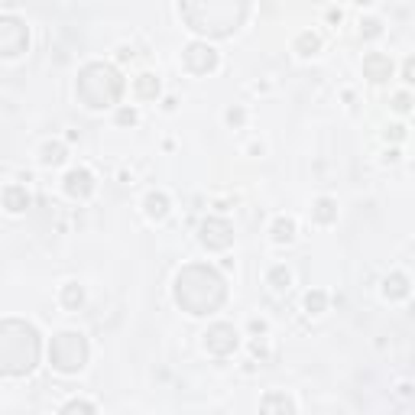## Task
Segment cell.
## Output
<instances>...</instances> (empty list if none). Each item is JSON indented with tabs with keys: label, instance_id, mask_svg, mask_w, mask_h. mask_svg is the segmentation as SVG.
Returning <instances> with one entry per match:
<instances>
[{
	"label": "cell",
	"instance_id": "cell-6",
	"mask_svg": "<svg viewBox=\"0 0 415 415\" xmlns=\"http://www.w3.org/2000/svg\"><path fill=\"white\" fill-rule=\"evenodd\" d=\"M29 49V27L20 17H0V59H17Z\"/></svg>",
	"mask_w": 415,
	"mask_h": 415
},
{
	"label": "cell",
	"instance_id": "cell-28",
	"mask_svg": "<svg viewBox=\"0 0 415 415\" xmlns=\"http://www.w3.org/2000/svg\"><path fill=\"white\" fill-rule=\"evenodd\" d=\"M117 124H120V127H133V124H136V111H133V107H120V111H117Z\"/></svg>",
	"mask_w": 415,
	"mask_h": 415
},
{
	"label": "cell",
	"instance_id": "cell-34",
	"mask_svg": "<svg viewBox=\"0 0 415 415\" xmlns=\"http://www.w3.org/2000/svg\"><path fill=\"white\" fill-rule=\"evenodd\" d=\"M353 3H360V7H367V3H373V0H353Z\"/></svg>",
	"mask_w": 415,
	"mask_h": 415
},
{
	"label": "cell",
	"instance_id": "cell-2",
	"mask_svg": "<svg viewBox=\"0 0 415 415\" xmlns=\"http://www.w3.org/2000/svg\"><path fill=\"white\" fill-rule=\"evenodd\" d=\"M39 331L23 318L0 321V373L3 377H27L39 363Z\"/></svg>",
	"mask_w": 415,
	"mask_h": 415
},
{
	"label": "cell",
	"instance_id": "cell-11",
	"mask_svg": "<svg viewBox=\"0 0 415 415\" xmlns=\"http://www.w3.org/2000/svg\"><path fill=\"white\" fill-rule=\"evenodd\" d=\"M363 78H370L373 85H383V81L393 78V59L383 52H370L363 55Z\"/></svg>",
	"mask_w": 415,
	"mask_h": 415
},
{
	"label": "cell",
	"instance_id": "cell-20",
	"mask_svg": "<svg viewBox=\"0 0 415 415\" xmlns=\"http://www.w3.org/2000/svg\"><path fill=\"white\" fill-rule=\"evenodd\" d=\"M62 305L69 311H78L81 305H85V289H81L78 283H65L62 286Z\"/></svg>",
	"mask_w": 415,
	"mask_h": 415
},
{
	"label": "cell",
	"instance_id": "cell-10",
	"mask_svg": "<svg viewBox=\"0 0 415 415\" xmlns=\"http://www.w3.org/2000/svg\"><path fill=\"white\" fill-rule=\"evenodd\" d=\"M62 188H65V195H69V198H78V202H85V198L94 192V176H91L85 166L69 169V172H65V178H62Z\"/></svg>",
	"mask_w": 415,
	"mask_h": 415
},
{
	"label": "cell",
	"instance_id": "cell-16",
	"mask_svg": "<svg viewBox=\"0 0 415 415\" xmlns=\"http://www.w3.org/2000/svg\"><path fill=\"white\" fill-rule=\"evenodd\" d=\"M311 221L315 224H335L337 221V202L335 198H318L311 204Z\"/></svg>",
	"mask_w": 415,
	"mask_h": 415
},
{
	"label": "cell",
	"instance_id": "cell-18",
	"mask_svg": "<svg viewBox=\"0 0 415 415\" xmlns=\"http://www.w3.org/2000/svg\"><path fill=\"white\" fill-rule=\"evenodd\" d=\"M269 234H273L276 244H292V240H295V221H292V218H276Z\"/></svg>",
	"mask_w": 415,
	"mask_h": 415
},
{
	"label": "cell",
	"instance_id": "cell-15",
	"mask_svg": "<svg viewBox=\"0 0 415 415\" xmlns=\"http://www.w3.org/2000/svg\"><path fill=\"white\" fill-rule=\"evenodd\" d=\"M143 208H146V218H150V221H166V218H169V198L162 192H150V195H146Z\"/></svg>",
	"mask_w": 415,
	"mask_h": 415
},
{
	"label": "cell",
	"instance_id": "cell-27",
	"mask_svg": "<svg viewBox=\"0 0 415 415\" xmlns=\"http://www.w3.org/2000/svg\"><path fill=\"white\" fill-rule=\"evenodd\" d=\"M224 120H227L230 127H244V120H247V114H244V107H230L227 114H224Z\"/></svg>",
	"mask_w": 415,
	"mask_h": 415
},
{
	"label": "cell",
	"instance_id": "cell-32",
	"mask_svg": "<svg viewBox=\"0 0 415 415\" xmlns=\"http://www.w3.org/2000/svg\"><path fill=\"white\" fill-rule=\"evenodd\" d=\"M341 20H344V13H341V10H328V23H341Z\"/></svg>",
	"mask_w": 415,
	"mask_h": 415
},
{
	"label": "cell",
	"instance_id": "cell-24",
	"mask_svg": "<svg viewBox=\"0 0 415 415\" xmlns=\"http://www.w3.org/2000/svg\"><path fill=\"white\" fill-rule=\"evenodd\" d=\"M383 36V23L377 17H363L360 20V39H380Z\"/></svg>",
	"mask_w": 415,
	"mask_h": 415
},
{
	"label": "cell",
	"instance_id": "cell-7",
	"mask_svg": "<svg viewBox=\"0 0 415 415\" xmlns=\"http://www.w3.org/2000/svg\"><path fill=\"white\" fill-rule=\"evenodd\" d=\"M198 240L204 250H227L234 244V227L224 218H204L198 227Z\"/></svg>",
	"mask_w": 415,
	"mask_h": 415
},
{
	"label": "cell",
	"instance_id": "cell-25",
	"mask_svg": "<svg viewBox=\"0 0 415 415\" xmlns=\"http://www.w3.org/2000/svg\"><path fill=\"white\" fill-rule=\"evenodd\" d=\"M62 412H97V406L94 402H88V399H71V402H65L62 406Z\"/></svg>",
	"mask_w": 415,
	"mask_h": 415
},
{
	"label": "cell",
	"instance_id": "cell-9",
	"mask_svg": "<svg viewBox=\"0 0 415 415\" xmlns=\"http://www.w3.org/2000/svg\"><path fill=\"white\" fill-rule=\"evenodd\" d=\"M182 62H185L188 71L195 75H208V71L218 69V52H214V45L208 43H188L182 49Z\"/></svg>",
	"mask_w": 415,
	"mask_h": 415
},
{
	"label": "cell",
	"instance_id": "cell-17",
	"mask_svg": "<svg viewBox=\"0 0 415 415\" xmlns=\"http://www.w3.org/2000/svg\"><path fill=\"white\" fill-rule=\"evenodd\" d=\"M292 49H295V55H302V59H311V55L321 52V36L318 33H302L295 43H292Z\"/></svg>",
	"mask_w": 415,
	"mask_h": 415
},
{
	"label": "cell",
	"instance_id": "cell-19",
	"mask_svg": "<svg viewBox=\"0 0 415 415\" xmlns=\"http://www.w3.org/2000/svg\"><path fill=\"white\" fill-rule=\"evenodd\" d=\"M260 409L263 412H295V402L289 396H283V393H269V396H263Z\"/></svg>",
	"mask_w": 415,
	"mask_h": 415
},
{
	"label": "cell",
	"instance_id": "cell-23",
	"mask_svg": "<svg viewBox=\"0 0 415 415\" xmlns=\"http://www.w3.org/2000/svg\"><path fill=\"white\" fill-rule=\"evenodd\" d=\"M325 309H328V292L325 289H311L309 295H305V311H309V315H321Z\"/></svg>",
	"mask_w": 415,
	"mask_h": 415
},
{
	"label": "cell",
	"instance_id": "cell-5",
	"mask_svg": "<svg viewBox=\"0 0 415 415\" xmlns=\"http://www.w3.org/2000/svg\"><path fill=\"white\" fill-rule=\"evenodd\" d=\"M49 360H52V370L59 373L85 370V363H88V341H85V335H78V331L55 335L52 344H49Z\"/></svg>",
	"mask_w": 415,
	"mask_h": 415
},
{
	"label": "cell",
	"instance_id": "cell-21",
	"mask_svg": "<svg viewBox=\"0 0 415 415\" xmlns=\"http://www.w3.org/2000/svg\"><path fill=\"white\" fill-rule=\"evenodd\" d=\"M69 150H65L62 143H45L43 146V166H62Z\"/></svg>",
	"mask_w": 415,
	"mask_h": 415
},
{
	"label": "cell",
	"instance_id": "cell-8",
	"mask_svg": "<svg viewBox=\"0 0 415 415\" xmlns=\"http://www.w3.org/2000/svg\"><path fill=\"white\" fill-rule=\"evenodd\" d=\"M237 344H240V335L234 325L218 321V325H211L204 331V347H208V353H214V357H230V353L237 351Z\"/></svg>",
	"mask_w": 415,
	"mask_h": 415
},
{
	"label": "cell",
	"instance_id": "cell-1",
	"mask_svg": "<svg viewBox=\"0 0 415 415\" xmlns=\"http://www.w3.org/2000/svg\"><path fill=\"white\" fill-rule=\"evenodd\" d=\"M227 299V283L224 276L208 263H188L176 276V302L188 315H211Z\"/></svg>",
	"mask_w": 415,
	"mask_h": 415
},
{
	"label": "cell",
	"instance_id": "cell-26",
	"mask_svg": "<svg viewBox=\"0 0 415 415\" xmlns=\"http://www.w3.org/2000/svg\"><path fill=\"white\" fill-rule=\"evenodd\" d=\"M393 111H396V114H409V111H412V97H409V91L393 94Z\"/></svg>",
	"mask_w": 415,
	"mask_h": 415
},
{
	"label": "cell",
	"instance_id": "cell-31",
	"mask_svg": "<svg viewBox=\"0 0 415 415\" xmlns=\"http://www.w3.org/2000/svg\"><path fill=\"white\" fill-rule=\"evenodd\" d=\"M402 81H406V85L409 81H415L412 78V59H406V65H402Z\"/></svg>",
	"mask_w": 415,
	"mask_h": 415
},
{
	"label": "cell",
	"instance_id": "cell-33",
	"mask_svg": "<svg viewBox=\"0 0 415 415\" xmlns=\"http://www.w3.org/2000/svg\"><path fill=\"white\" fill-rule=\"evenodd\" d=\"M117 59H120V62H127V59H133V49H127V45H124V49L117 52Z\"/></svg>",
	"mask_w": 415,
	"mask_h": 415
},
{
	"label": "cell",
	"instance_id": "cell-14",
	"mask_svg": "<svg viewBox=\"0 0 415 415\" xmlns=\"http://www.w3.org/2000/svg\"><path fill=\"white\" fill-rule=\"evenodd\" d=\"M133 91H136V97L140 101H156L162 91L160 78L153 75V71H143V75H136V81H133Z\"/></svg>",
	"mask_w": 415,
	"mask_h": 415
},
{
	"label": "cell",
	"instance_id": "cell-30",
	"mask_svg": "<svg viewBox=\"0 0 415 415\" xmlns=\"http://www.w3.org/2000/svg\"><path fill=\"white\" fill-rule=\"evenodd\" d=\"M250 331H253V335H266V321L263 318H253V321H250Z\"/></svg>",
	"mask_w": 415,
	"mask_h": 415
},
{
	"label": "cell",
	"instance_id": "cell-3",
	"mask_svg": "<svg viewBox=\"0 0 415 415\" xmlns=\"http://www.w3.org/2000/svg\"><path fill=\"white\" fill-rule=\"evenodd\" d=\"M250 0H182V17L188 29L211 39L230 36L247 20Z\"/></svg>",
	"mask_w": 415,
	"mask_h": 415
},
{
	"label": "cell",
	"instance_id": "cell-22",
	"mask_svg": "<svg viewBox=\"0 0 415 415\" xmlns=\"http://www.w3.org/2000/svg\"><path fill=\"white\" fill-rule=\"evenodd\" d=\"M266 283L273 286L276 292H283V289H289L292 286V273L286 269V266H273V269L266 273Z\"/></svg>",
	"mask_w": 415,
	"mask_h": 415
},
{
	"label": "cell",
	"instance_id": "cell-13",
	"mask_svg": "<svg viewBox=\"0 0 415 415\" xmlns=\"http://www.w3.org/2000/svg\"><path fill=\"white\" fill-rule=\"evenodd\" d=\"M3 208L10 214H23L29 208V192L23 185H7L3 188Z\"/></svg>",
	"mask_w": 415,
	"mask_h": 415
},
{
	"label": "cell",
	"instance_id": "cell-29",
	"mask_svg": "<svg viewBox=\"0 0 415 415\" xmlns=\"http://www.w3.org/2000/svg\"><path fill=\"white\" fill-rule=\"evenodd\" d=\"M386 140H393V143H402V140H406V127H402V124H393V127H386Z\"/></svg>",
	"mask_w": 415,
	"mask_h": 415
},
{
	"label": "cell",
	"instance_id": "cell-4",
	"mask_svg": "<svg viewBox=\"0 0 415 415\" xmlns=\"http://www.w3.org/2000/svg\"><path fill=\"white\" fill-rule=\"evenodd\" d=\"M75 94L88 111H104V107H114L124 94V78L114 65L107 62H88L78 71V81H75Z\"/></svg>",
	"mask_w": 415,
	"mask_h": 415
},
{
	"label": "cell",
	"instance_id": "cell-12",
	"mask_svg": "<svg viewBox=\"0 0 415 415\" xmlns=\"http://www.w3.org/2000/svg\"><path fill=\"white\" fill-rule=\"evenodd\" d=\"M383 295H386L389 302L409 299V276L406 273H389L386 279H383Z\"/></svg>",
	"mask_w": 415,
	"mask_h": 415
}]
</instances>
